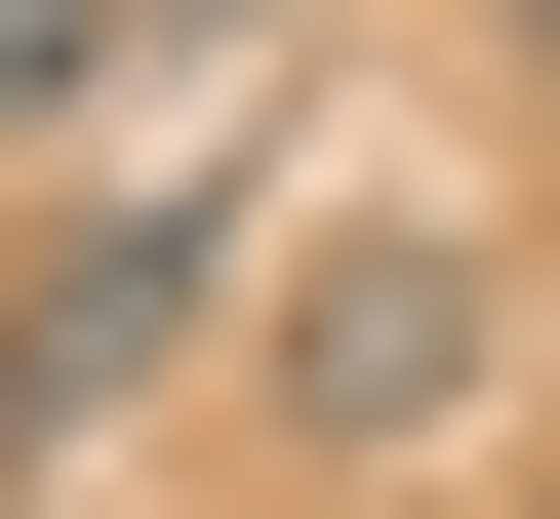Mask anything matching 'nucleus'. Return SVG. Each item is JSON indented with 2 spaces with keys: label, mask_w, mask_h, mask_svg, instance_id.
<instances>
[{
  "label": "nucleus",
  "mask_w": 560,
  "mask_h": 519,
  "mask_svg": "<svg viewBox=\"0 0 560 519\" xmlns=\"http://www.w3.org/2000/svg\"><path fill=\"white\" fill-rule=\"evenodd\" d=\"M241 0H0V161H81V120H161Z\"/></svg>",
  "instance_id": "nucleus-3"
},
{
  "label": "nucleus",
  "mask_w": 560,
  "mask_h": 519,
  "mask_svg": "<svg viewBox=\"0 0 560 519\" xmlns=\"http://www.w3.org/2000/svg\"><path fill=\"white\" fill-rule=\"evenodd\" d=\"M480 81H521V120H560V0H480Z\"/></svg>",
  "instance_id": "nucleus-4"
},
{
  "label": "nucleus",
  "mask_w": 560,
  "mask_h": 519,
  "mask_svg": "<svg viewBox=\"0 0 560 519\" xmlns=\"http://www.w3.org/2000/svg\"><path fill=\"white\" fill-rule=\"evenodd\" d=\"M200 320H280V240H241V200H81V240L0 280V480H81V439L161 400Z\"/></svg>",
  "instance_id": "nucleus-2"
},
{
  "label": "nucleus",
  "mask_w": 560,
  "mask_h": 519,
  "mask_svg": "<svg viewBox=\"0 0 560 519\" xmlns=\"http://www.w3.org/2000/svg\"><path fill=\"white\" fill-rule=\"evenodd\" d=\"M241 400L320 439V480H441V439L521 400V280H480V200H320V240H280V320H241Z\"/></svg>",
  "instance_id": "nucleus-1"
}]
</instances>
